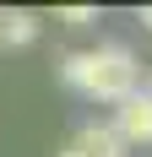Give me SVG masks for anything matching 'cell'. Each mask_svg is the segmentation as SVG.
<instances>
[{
  "instance_id": "9",
  "label": "cell",
  "mask_w": 152,
  "mask_h": 157,
  "mask_svg": "<svg viewBox=\"0 0 152 157\" xmlns=\"http://www.w3.org/2000/svg\"><path fill=\"white\" fill-rule=\"evenodd\" d=\"M0 22H6V11H0Z\"/></svg>"
},
{
  "instance_id": "6",
  "label": "cell",
  "mask_w": 152,
  "mask_h": 157,
  "mask_svg": "<svg viewBox=\"0 0 152 157\" xmlns=\"http://www.w3.org/2000/svg\"><path fill=\"white\" fill-rule=\"evenodd\" d=\"M141 27H147V33H152V6H141Z\"/></svg>"
},
{
  "instance_id": "7",
  "label": "cell",
  "mask_w": 152,
  "mask_h": 157,
  "mask_svg": "<svg viewBox=\"0 0 152 157\" xmlns=\"http://www.w3.org/2000/svg\"><path fill=\"white\" fill-rule=\"evenodd\" d=\"M54 157H82V152H76V146H60V152H54Z\"/></svg>"
},
{
  "instance_id": "8",
  "label": "cell",
  "mask_w": 152,
  "mask_h": 157,
  "mask_svg": "<svg viewBox=\"0 0 152 157\" xmlns=\"http://www.w3.org/2000/svg\"><path fill=\"white\" fill-rule=\"evenodd\" d=\"M141 87H147V92H152V76H147V81H141Z\"/></svg>"
},
{
  "instance_id": "1",
  "label": "cell",
  "mask_w": 152,
  "mask_h": 157,
  "mask_svg": "<svg viewBox=\"0 0 152 157\" xmlns=\"http://www.w3.org/2000/svg\"><path fill=\"white\" fill-rule=\"evenodd\" d=\"M60 81L71 92L92 98V103H114L120 109L130 92H141V60L125 44H98V49H76L60 60Z\"/></svg>"
},
{
  "instance_id": "5",
  "label": "cell",
  "mask_w": 152,
  "mask_h": 157,
  "mask_svg": "<svg viewBox=\"0 0 152 157\" xmlns=\"http://www.w3.org/2000/svg\"><path fill=\"white\" fill-rule=\"evenodd\" d=\"M60 22H65V27H92V22H98V11H92V6H65Z\"/></svg>"
},
{
  "instance_id": "3",
  "label": "cell",
  "mask_w": 152,
  "mask_h": 157,
  "mask_svg": "<svg viewBox=\"0 0 152 157\" xmlns=\"http://www.w3.org/2000/svg\"><path fill=\"white\" fill-rule=\"evenodd\" d=\"M71 146H76L82 157H125V152H130V146L120 141V130H114V125H98V119L76 130V141H71Z\"/></svg>"
},
{
  "instance_id": "2",
  "label": "cell",
  "mask_w": 152,
  "mask_h": 157,
  "mask_svg": "<svg viewBox=\"0 0 152 157\" xmlns=\"http://www.w3.org/2000/svg\"><path fill=\"white\" fill-rule=\"evenodd\" d=\"M109 125L120 130L125 146H152V92H147V87H141V92H130L120 109H114V119H109Z\"/></svg>"
},
{
  "instance_id": "4",
  "label": "cell",
  "mask_w": 152,
  "mask_h": 157,
  "mask_svg": "<svg viewBox=\"0 0 152 157\" xmlns=\"http://www.w3.org/2000/svg\"><path fill=\"white\" fill-rule=\"evenodd\" d=\"M38 16L33 11H6V22H0V44H11V49H22V44H33L38 38Z\"/></svg>"
}]
</instances>
